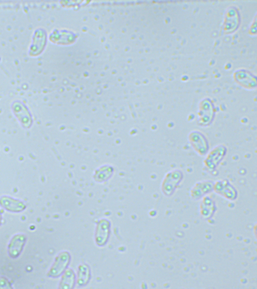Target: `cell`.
Segmentation results:
<instances>
[{"mask_svg":"<svg viewBox=\"0 0 257 289\" xmlns=\"http://www.w3.org/2000/svg\"><path fill=\"white\" fill-rule=\"evenodd\" d=\"M215 182L206 180L197 182L191 190V197L193 200L198 201L202 199L214 190Z\"/></svg>","mask_w":257,"mask_h":289,"instance_id":"ba28073f","label":"cell"},{"mask_svg":"<svg viewBox=\"0 0 257 289\" xmlns=\"http://www.w3.org/2000/svg\"><path fill=\"white\" fill-rule=\"evenodd\" d=\"M228 148L223 144L215 146L205 156L204 164L207 170L213 174L226 157Z\"/></svg>","mask_w":257,"mask_h":289,"instance_id":"6da1fadb","label":"cell"},{"mask_svg":"<svg viewBox=\"0 0 257 289\" xmlns=\"http://www.w3.org/2000/svg\"><path fill=\"white\" fill-rule=\"evenodd\" d=\"M216 112L214 105L209 99H204L199 106L197 124L202 128L211 126L215 119Z\"/></svg>","mask_w":257,"mask_h":289,"instance_id":"277c9868","label":"cell"},{"mask_svg":"<svg viewBox=\"0 0 257 289\" xmlns=\"http://www.w3.org/2000/svg\"><path fill=\"white\" fill-rule=\"evenodd\" d=\"M27 240L24 234L15 235L10 240L8 246V254L12 259L18 258L23 251Z\"/></svg>","mask_w":257,"mask_h":289,"instance_id":"9c48e42d","label":"cell"},{"mask_svg":"<svg viewBox=\"0 0 257 289\" xmlns=\"http://www.w3.org/2000/svg\"><path fill=\"white\" fill-rule=\"evenodd\" d=\"M0 206L6 211L12 213H21L26 208L23 202L9 196H3L0 198Z\"/></svg>","mask_w":257,"mask_h":289,"instance_id":"8fae6325","label":"cell"},{"mask_svg":"<svg viewBox=\"0 0 257 289\" xmlns=\"http://www.w3.org/2000/svg\"><path fill=\"white\" fill-rule=\"evenodd\" d=\"M111 222L105 219L100 220L96 226L95 240L96 245L100 247L108 243L111 235Z\"/></svg>","mask_w":257,"mask_h":289,"instance_id":"52a82bcc","label":"cell"},{"mask_svg":"<svg viewBox=\"0 0 257 289\" xmlns=\"http://www.w3.org/2000/svg\"><path fill=\"white\" fill-rule=\"evenodd\" d=\"M70 261L71 255L68 252L62 251L59 253L49 269L47 276L51 278H57L61 276L67 269Z\"/></svg>","mask_w":257,"mask_h":289,"instance_id":"5b68a950","label":"cell"},{"mask_svg":"<svg viewBox=\"0 0 257 289\" xmlns=\"http://www.w3.org/2000/svg\"><path fill=\"white\" fill-rule=\"evenodd\" d=\"M188 139L191 146L199 156L204 157L210 150L209 140L202 131L192 130L189 134Z\"/></svg>","mask_w":257,"mask_h":289,"instance_id":"3957f363","label":"cell"},{"mask_svg":"<svg viewBox=\"0 0 257 289\" xmlns=\"http://www.w3.org/2000/svg\"><path fill=\"white\" fill-rule=\"evenodd\" d=\"M2 221V216L1 211H0V227H1Z\"/></svg>","mask_w":257,"mask_h":289,"instance_id":"2e32d148","label":"cell"},{"mask_svg":"<svg viewBox=\"0 0 257 289\" xmlns=\"http://www.w3.org/2000/svg\"><path fill=\"white\" fill-rule=\"evenodd\" d=\"M184 178L182 170L175 169L167 172L161 183V191L167 197L172 196Z\"/></svg>","mask_w":257,"mask_h":289,"instance_id":"7a4b0ae2","label":"cell"},{"mask_svg":"<svg viewBox=\"0 0 257 289\" xmlns=\"http://www.w3.org/2000/svg\"><path fill=\"white\" fill-rule=\"evenodd\" d=\"M91 279L90 267L86 264H82L78 267L76 283L79 287L87 285Z\"/></svg>","mask_w":257,"mask_h":289,"instance_id":"7c38bea8","label":"cell"},{"mask_svg":"<svg viewBox=\"0 0 257 289\" xmlns=\"http://www.w3.org/2000/svg\"><path fill=\"white\" fill-rule=\"evenodd\" d=\"M217 194L231 201L236 200L238 197L237 189L227 179L219 180L214 184V190Z\"/></svg>","mask_w":257,"mask_h":289,"instance_id":"8992f818","label":"cell"},{"mask_svg":"<svg viewBox=\"0 0 257 289\" xmlns=\"http://www.w3.org/2000/svg\"><path fill=\"white\" fill-rule=\"evenodd\" d=\"M76 282V277L74 271L67 269L62 275L59 284V289H71L74 288Z\"/></svg>","mask_w":257,"mask_h":289,"instance_id":"4fadbf2b","label":"cell"},{"mask_svg":"<svg viewBox=\"0 0 257 289\" xmlns=\"http://www.w3.org/2000/svg\"><path fill=\"white\" fill-rule=\"evenodd\" d=\"M200 207L201 215L205 219L212 218L217 209L215 202L208 196L202 199Z\"/></svg>","mask_w":257,"mask_h":289,"instance_id":"5bb4252c","label":"cell"},{"mask_svg":"<svg viewBox=\"0 0 257 289\" xmlns=\"http://www.w3.org/2000/svg\"><path fill=\"white\" fill-rule=\"evenodd\" d=\"M12 110L21 125L25 129H29L33 124L32 115L27 108L20 102L13 104Z\"/></svg>","mask_w":257,"mask_h":289,"instance_id":"30bf717a","label":"cell"},{"mask_svg":"<svg viewBox=\"0 0 257 289\" xmlns=\"http://www.w3.org/2000/svg\"><path fill=\"white\" fill-rule=\"evenodd\" d=\"M11 283L5 277H0V289H12Z\"/></svg>","mask_w":257,"mask_h":289,"instance_id":"9a60e30c","label":"cell"}]
</instances>
